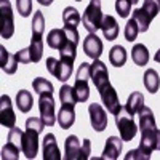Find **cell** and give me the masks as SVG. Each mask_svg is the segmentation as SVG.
<instances>
[{
    "instance_id": "obj_27",
    "label": "cell",
    "mask_w": 160,
    "mask_h": 160,
    "mask_svg": "<svg viewBox=\"0 0 160 160\" xmlns=\"http://www.w3.org/2000/svg\"><path fill=\"white\" fill-rule=\"evenodd\" d=\"M59 99H61V104H69V106H75L78 102L75 90L71 85H62L59 88Z\"/></svg>"
},
{
    "instance_id": "obj_13",
    "label": "cell",
    "mask_w": 160,
    "mask_h": 160,
    "mask_svg": "<svg viewBox=\"0 0 160 160\" xmlns=\"http://www.w3.org/2000/svg\"><path fill=\"white\" fill-rule=\"evenodd\" d=\"M120 154H122V138L109 136L108 139H106V148H104V152H102L101 158L115 160V158H118Z\"/></svg>"
},
{
    "instance_id": "obj_29",
    "label": "cell",
    "mask_w": 160,
    "mask_h": 160,
    "mask_svg": "<svg viewBox=\"0 0 160 160\" xmlns=\"http://www.w3.org/2000/svg\"><path fill=\"white\" fill-rule=\"evenodd\" d=\"M131 18H135V21L138 22L139 32H148L152 19L149 18V15H148V13H146L142 8H136L135 11H133V16H131Z\"/></svg>"
},
{
    "instance_id": "obj_19",
    "label": "cell",
    "mask_w": 160,
    "mask_h": 160,
    "mask_svg": "<svg viewBox=\"0 0 160 160\" xmlns=\"http://www.w3.org/2000/svg\"><path fill=\"white\" fill-rule=\"evenodd\" d=\"M101 31L104 34V38H108V40H115L117 35H118V22L114 16H104L102 19V24H101Z\"/></svg>"
},
{
    "instance_id": "obj_20",
    "label": "cell",
    "mask_w": 160,
    "mask_h": 160,
    "mask_svg": "<svg viewBox=\"0 0 160 160\" xmlns=\"http://www.w3.org/2000/svg\"><path fill=\"white\" fill-rule=\"evenodd\" d=\"M123 108L131 114V115H138V112L144 108V95L141 91H135L128 96V101Z\"/></svg>"
},
{
    "instance_id": "obj_12",
    "label": "cell",
    "mask_w": 160,
    "mask_h": 160,
    "mask_svg": "<svg viewBox=\"0 0 160 160\" xmlns=\"http://www.w3.org/2000/svg\"><path fill=\"white\" fill-rule=\"evenodd\" d=\"M83 51L91 59H99L102 55V42L96 34H88L83 38Z\"/></svg>"
},
{
    "instance_id": "obj_22",
    "label": "cell",
    "mask_w": 160,
    "mask_h": 160,
    "mask_svg": "<svg viewBox=\"0 0 160 160\" xmlns=\"http://www.w3.org/2000/svg\"><path fill=\"white\" fill-rule=\"evenodd\" d=\"M16 106L21 112H29L34 106V98L31 95L29 90H19L18 95H16Z\"/></svg>"
},
{
    "instance_id": "obj_39",
    "label": "cell",
    "mask_w": 160,
    "mask_h": 160,
    "mask_svg": "<svg viewBox=\"0 0 160 160\" xmlns=\"http://www.w3.org/2000/svg\"><path fill=\"white\" fill-rule=\"evenodd\" d=\"M16 59H18V62H19V64H29V62H32V58H31V51H29V48L19 50V51L16 53Z\"/></svg>"
},
{
    "instance_id": "obj_44",
    "label": "cell",
    "mask_w": 160,
    "mask_h": 160,
    "mask_svg": "<svg viewBox=\"0 0 160 160\" xmlns=\"http://www.w3.org/2000/svg\"><path fill=\"white\" fill-rule=\"evenodd\" d=\"M154 59H155V62H160V50L155 53V56H154Z\"/></svg>"
},
{
    "instance_id": "obj_15",
    "label": "cell",
    "mask_w": 160,
    "mask_h": 160,
    "mask_svg": "<svg viewBox=\"0 0 160 160\" xmlns=\"http://www.w3.org/2000/svg\"><path fill=\"white\" fill-rule=\"evenodd\" d=\"M64 158L68 160H82V144L75 135L66 138V154Z\"/></svg>"
},
{
    "instance_id": "obj_24",
    "label": "cell",
    "mask_w": 160,
    "mask_h": 160,
    "mask_svg": "<svg viewBox=\"0 0 160 160\" xmlns=\"http://www.w3.org/2000/svg\"><path fill=\"white\" fill-rule=\"evenodd\" d=\"M109 61L114 68H122L127 62V50L122 45H115L109 51Z\"/></svg>"
},
{
    "instance_id": "obj_28",
    "label": "cell",
    "mask_w": 160,
    "mask_h": 160,
    "mask_svg": "<svg viewBox=\"0 0 160 160\" xmlns=\"http://www.w3.org/2000/svg\"><path fill=\"white\" fill-rule=\"evenodd\" d=\"M74 90H75V95H77L78 102H85V101H88V98H90V87H88V80H83V78H75Z\"/></svg>"
},
{
    "instance_id": "obj_1",
    "label": "cell",
    "mask_w": 160,
    "mask_h": 160,
    "mask_svg": "<svg viewBox=\"0 0 160 160\" xmlns=\"http://www.w3.org/2000/svg\"><path fill=\"white\" fill-rule=\"evenodd\" d=\"M139 117V131H141V142H139V151L151 158V154L157 151V125H155V117L151 108L144 106L138 112Z\"/></svg>"
},
{
    "instance_id": "obj_40",
    "label": "cell",
    "mask_w": 160,
    "mask_h": 160,
    "mask_svg": "<svg viewBox=\"0 0 160 160\" xmlns=\"http://www.w3.org/2000/svg\"><path fill=\"white\" fill-rule=\"evenodd\" d=\"M125 158H127V160H131V158H142V160H149V158H148V155H146V154H142L139 149L130 151V152L125 155Z\"/></svg>"
},
{
    "instance_id": "obj_17",
    "label": "cell",
    "mask_w": 160,
    "mask_h": 160,
    "mask_svg": "<svg viewBox=\"0 0 160 160\" xmlns=\"http://www.w3.org/2000/svg\"><path fill=\"white\" fill-rule=\"evenodd\" d=\"M18 59H16V55H10L7 51L5 47H0V68H2L3 72L7 74H15L16 69H18Z\"/></svg>"
},
{
    "instance_id": "obj_8",
    "label": "cell",
    "mask_w": 160,
    "mask_h": 160,
    "mask_svg": "<svg viewBox=\"0 0 160 160\" xmlns=\"http://www.w3.org/2000/svg\"><path fill=\"white\" fill-rule=\"evenodd\" d=\"M91 80H93V83H95L98 91H101L104 87L109 85L108 68L99 59H93V62H91Z\"/></svg>"
},
{
    "instance_id": "obj_6",
    "label": "cell",
    "mask_w": 160,
    "mask_h": 160,
    "mask_svg": "<svg viewBox=\"0 0 160 160\" xmlns=\"http://www.w3.org/2000/svg\"><path fill=\"white\" fill-rule=\"evenodd\" d=\"M55 99H53V93H43L38 98V111L40 118L43 120L45 127H53L56 123V114H55Z\"/></svg>"
},
{
    "instance_id": "obj_41",
    "label": "cell",
    "mask_w": 160,
    "mask_h": 160,
    "mask_svg": "<svg viewBox=\"0 0 160 160\" xmlns=\"http://www.w3.org/2000/svg\"><path fill=\"white\" fill-rule=\"evenodd\" d=\"M91 154V142L90 139H83V144H82V160H87Z\"/></svg>"
},
{
    "instance_id": "obj_11",
    "label": "cell",
    "mask_w": 160,
    "mask_h": 160,
    "mask_svg": "<svg viewBox=\"0 0 160 160\" xmlns=\"http://www.w3.org/2000/svg\"><path fill=\"white\" fill-rule=\"evenodd\" d=\"M0 123L7 128H13L16 125V115L11 108V99L8 95L0 96Z\"/></svg>"
},
{
    "instance_id": "obj_38",
    "label": "cell",
    "mask_w": 160,
    "mask_h": 160,
    "mask_svg": "<svg viewBox=\"0 0 160 160\" xmlns=\"http://www.w3.org/2000/svg\"><path fill=\"white\" fill-rule=\"evenodd\" d=\"M75 78H83V80L91 78V64H88V62H82V64H80Z\"/></svg>"
},
{
    "instance_id": "obj_23",
    "label": "cell",
    "mask_w": 160,
    "mask_h": 160,
    "mask_svg": "<svg viewBox=\"0 0 160 160\" xmlns=\"http://www.w3.org/2000/svg\"><path fill=\"white\" fill-rule=\"evenodd\" d=\"M29 51H31L32 62H38L40 59H42V56H43V40H42V35L32 34V40H31Z\"/></svg>"
},
{
    "instance_id": "obj_32",
    "label": "cell",
    "mask_w": 160,
    "mask_h": 160,
    "mask_svg": "<svg viewBox=\"0 0 160 160\" xmlns=\"http://www.w3.org/2000/svg\"><path fill=\"white\" fill-rule=\"evenodd\" d=\"M139 34V28H138V22L135 21V18H131L127 26H125V31H123V35H125V40L127 42H135L136 37Z\"/></svg>"
},
{
    "instance_id": "obj_43",
    "label": "cell",
    "mask_w": 160,
    "mask_h": 160,
    "mask_svg": "<svg viewBox=\"0 0 160 160\" xmlns=\"http://www.w3.org/2000/svg\"><path fill=\"white\" fill-rule=\"evenodd\" d=\"M157 149L160 151V130H157Z\"/></svg>"
},
{
    "instance_id": "obj_3",
    "label": "cell",
    "mask_w": 160,
    "mask_h": 160,
    "mask_svg": "<svg viewBox=\"0 0 160 160\" xmlns=\"http://www.w3.org/2000/svg\"><path fill=\"white\" fill-rule=\"evenodd\" d=\"M102 19H104V15L101 11V0H90V3L85 8L83 16H82L83 28L90 34H96V31L101 29Z\"/></svg>"
},
{
    "instance_id": "obj_35",
    "label": "cell",
    "mask_w": 160,
    "mask_h": 160,
    "mask_svg": "<svg viewBox=\"0 0 160 160\" xmlns=\"http://www.w3.org/2000/svg\"><path fill=\"white\" fill-rule=\"evenodd\" d=\"M131 2L130 0H115V11L120 18H127L131 13Z\"/></svg>"
},
{
    "instance_id": "obj_9",
    "label": "cell",
    "mask_w": 160,
    "mask_h": 160,
    "mask_svg": "<svg viewBox=\"0 0 160 160\" xmlns=\"http://www.w3.org/2000/svg\"><path fill=\"white\" fill-rule=\"evenodd\" d=\"M99 96H101V101L104 104V108L108 109L112 115L118 114V111L122 109V104H120V101H118V95H117L115 88L111 83L99 91Z\"/></svg>"
},
{
    "instance_id": "obj_25",
    "label": "cell",
    "mask_w": 160,
    "mask_h": 160,
    "mask_svg": "<svg viewBox=\"0 0 160 160\" xmlns=\"http://www.w3.org/2000/svg\"><path fill=\"white\" fill-rule=\"evenodd\" d=\"M144 87L148 88L149 93H157L158 87H160V77L157 74L155 69H148L144 72Z\"/></svg>"
},
{
    "instance_id": "obj_26",
    "label": "cell",
    "mask_w": 160,
    "mask_h": 160,
    "mask_svg": "<svg viewBox=\"0 0 160 160\" xmlns=\"http://www.w3.org/2000/svg\"><path fill=\"white\" fill-rule=\"evenodd\" d=\"M80 21H82V18H80L77 8H74V7L64 8V11H62V22H64L66 28H77V26L80 24Z\"/></svg>"
},
{
    "instance_id": "obj_14",
    "label": "cell",
    "mask_w": 160,
    "mask_h": 160,
    "mask_svg": "<svg viewBox=\"0 0 160 160\" xmlns=\"http://www.w3.org/2000/svg\"><path fill=\"white\" fill-rule=\"evenodd\" d=\"M43 160H61V152L53 133H48L43 138Z\"/></svg>"
},
{
    "instance_id": "obj_10",
    "label": "cell",
    "mask_w": 160,
    "mask_h": 160,
    "mask_svg": "<svg viewBox=\"0 0 160 160\" xmlns=\"http://www.w3.org/2000/svg\"><path fill=\"white\" fill-rule=\"evenodd\" d=\"M88 114H90V122L91 127L95 131H104L106 127H108V115H106V111L102 109L101 104L93 102L88 106Z\"/></svg>"
},
{
    "instance_id": "obj_31",
    "label": "cell",
    "mask_w": 160,
    "mask_h": 160,
    "mask_svg": "<svg viewBox=\"0 0 160 160\" xmlns=\"http://www.w3.org/2000/svg\"><path fill=\"white\" fill-rule=\"evenodd\" d=\"M19 149H21L19 146L8 141L2 148V158L3 160H18L19 158Z\"/></svg>"
},
{
    "instance_id": "obj_21",
    "label": "cell",
    "mask_w": 160,
    "mask_h": 160,
    "mask_svg": "<svg viewBox=\"0 0 160 160\" xmlns=\"http://www.w3.org/2000/svg\"><path fill=\"white\" fill-rule=\"evenodd\" d=\"M131 59H133V62H135L136 66H139V68H142V66L148 64L149 62V51H148V48H146V45H142V43L133 45V48H131Z\"/></svg>"
},
{
    "instance_id": "obj_33",
    "label": "cell",
    "mask_w": 160,
    "mask_h": 160,
    "mask_svg": "<svg viewBox=\"0 0 160 160\" xmlns=\"http://www.w3.org/2000/svg\"><path fill=\"white\" fill-rule=\"evenodd\" d=\"M45 31V18L42 11H35L34 18H32V34H38L42 35Z\"/></svg>"
},
{
    "instance_id": "obj_18",
    "label": "cell",
    "mask_w": 160,
    "mask_h": 160,
    "mask_svg": "<svg viewBox=\"0 0 160 160\" xmlns=\"http://www.w3.org/2000/svg\"><path fill=\"white\" fill-rule=\"evenodd\" d=\"M69 40L68 34H66V29L61 28V29H51L47 35V43L50 48L53 50H59L66 42Z\"/></svg>"
},
{
    "instance_id": "obj_46",
    "label": "cell",
    "mask_w": 160,
    "mask_h": 160,
    "mask_svg": "<svg viewBox=\"0 0 160 160\" xmlns=\"http://www.w3.org/2000/svg\"><path fill=\"white\" fill-rule=\"evenodd\" d=\"M77 2H82V0H77Z\"/></svg>"
},
{
    "instance_id": "obj_36",
    "label": "cell",
    "mask_w": 160,
    "mask_h": 160,
    "mask_svg": "<svg viewBox=\"0 0 160 160\" xmlns=\"http://www.w3.org/2000/svg\"><path fill=\"white\" fill-rule=\"evenodd\" d=\"M16 8L22 18H28L32 13V0H16Z\"/></svg>"
},
{
    "instance_id": "obj_37",
    "label": "cell",
    "mask_w": 160,
    "mask_h": 160,
    "mask_svg": "<svg viewBox=\"0 0 160 160\" xmlns=\"http://www.w3.org/2000/svg\"><path fill=\"white\" fill-rule=\"evenodd\" d=\"M22 136H24V131H21L19 128H16V127L10 128V133H8V141L15 142L16 146H19V148H21V144H22Z\"/></svg>"
},
{
    "instance_id": "obj_34",
    "label": "cell",
    "mask_w": 160,
    "mask_h": 160,
    "mask_svg": "<svg viewBox=\"0 0 160 160\" xmlns=\"http://www.w3.org/2000/svg\"><path fill=\"white\" fill-rule=\"evenodd\" d=\"M142 10L148 13L151 19H154L160 13V0H144Z\"/></svg>"
},
{
    "instance_id": "obj_7",
    "label": "cell",
    "mask_w": 160,
    "mask_h": 160,
    "mask_svg": "<svg viewBox=\"0 0 160 160\" xmlns=\"http://www.w3.org/2000/svg\"><path fill=\"white\" fill-rule=\"evenodd\" d=\"M47 69L51 75H55L58 80L61 82H68L69 77L72 75L74 71V64L71 62H66L62 59H56V58H48L47 59Z\"/></svg>"
},
{
    "instance_id": "obj_4",
    "label": "cell",
    "mask_w": 160,
    "mask_h": 160,
    "mask_svg": "<svg viewBox=\"0 0 160 160\" xmlns=\"http://www.w3.org/2000/svg\"><path fill=\"white\" fill-rule=\"evenodd\" d=\"M115 123L122 141H131L139 130V127L135 123V115H131L125 108H122L118 114H115Z\"/></svg>"
},
{
    "instance_id": "obj_5",
    "label": "cell",
    "mask_w": 160,
    "mask_h": 160,
    "mask_svg": "<svg viewBox=\"0 0 160 160\" xmlns=\"http://www.w3.org/2000/svg\"><path fill=\"white\" fill-rule=\"evenodd\" d=\"M0 34L2 38H11L15 34V21L10 0H0Z\"/></svg>"
},
{
    "instance_id": "obj_2",
    "label": "cell",
    "mask_w": 160,
    "mask_h": 160,
    "mask_svg": "<svg viewBox=\"0 0 160 160\" xmlns=\"http://www.w3.org/2000/svg\"><path fill=\"white\" fill-rule=\"evenodd\" d=\"M45 123L42 118L31 117L26 120V131L22 136V144L21 151L28 158H35L37 151H38V135L43 131Z\"/></svg>"
},
{
    "instance_id": "obj_45",
    "label": "cell",
    "mask_w": 160,
    "mask_h": 160,
    "mask_svg": "<svg viewBox=\"0 0 160 160\" xmlns=\"http://www.w3.org/2000/svg\"><path fill=\"white\" fill-rule=\"evenodd\" d=\"M130 2H131V3H135V5H136V3L139 2V0H130Z\"/></svg>"
},
{
    "instance_id": "obj_16",
    "label": "cell",
    "mask_w": 160,
    "mask_h": 160,
    "mask_svg": "<svg viewBox=\"0 0 160 160\" xmlns=\"http://www.w3.org/2000/svg\"><path fill=\"white\" fill-rule=\"evenodd\" d=\"M75 122V111L74 106L69 104H61V108L58 111V123L62 130H68L74 125Z\"/></svg>"
},
{
    "instance_id": "obj_42",
    "label": "cell",
    "mask_w": 160,
    "mask_h": 160,
    "mask_svg": "<svg viewBox=\"0 0 160 160\" xmlns=\"http://www.w3.org/2000/svg\"><path fill=\"white\" fill-rule=\"evenodd\" d=\"M37 2H38L40 5H45V7H50V5L53 3V0H37Z\"/></svg>"
},
{
    "instance_id": "obj_30",
    "label": "cell",
    "mask_w": 160,
    "mask_h": 160,
    "mask_svg": "<svg viewBox=\"0 0 160 160\" xmlns=\"http://www.w3.org/2000/svg\"><path fill=\"white\" fill-rule=\"evenodd\" d=\"M32 88L34 91L37 93V95H43V93H53L55 90H53V83L50 82V80H45L42 77H37L34 78V82H32Z\"/></svg>"
}]
</instances>
